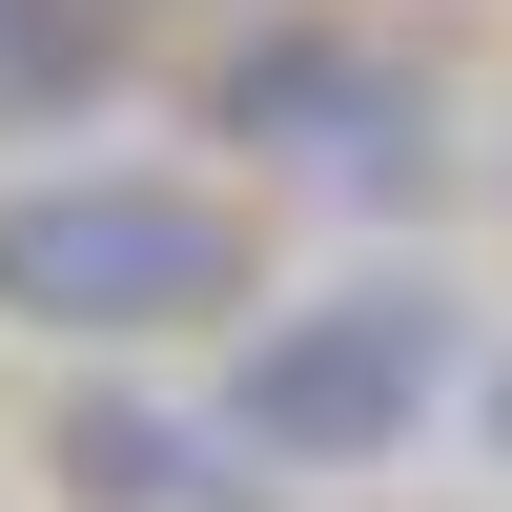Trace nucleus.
<instances>
[{
    "mask_svg": "<svg viewBox=\"0 0 512 512\" xmlns=\"http://www.w3.org/2000/svg\"><path fill=\"white\" fill-rule=\"evenodd\" d=\"M246 287H267V226L205 164H0V328L41 349H185Z\"/></svg>",
    "mask_w": 512,
    "mask_h": 512,
    "instance_id": "f257e3e1",
    "label": "nucleus"
},
{
    "mask_svg": "<svg viewBox=\"0 0 512 512\" xmlns=\"http://www.w3.org/2000/svg\"><path fill=\"white\" fill-rule=\"evenodd\" d=\"M451 390H472V308L431 267L246 287L226 328V451H267V472H410Z\"/></svg>",
    "mask_w": 512,
    "mask_h": 512,
    "instance_id": "f03ea898",
    "label": "nucleus"
},
{
    "mask_svg": "<svg viewBox=\"0 0 512 512\" xmlns=\"http://www.w3.org/2000/svg\"><path fill=\"white\" fill-rule=\"evenodd\" d=\"M205 123L267 144L287 185H349V205L431 185V62H390V21H246L226 82H205Z\"/></svg>",
    "mask_w": 512,
    "mask_h": 512,
    "instance_id": "7ed1b4c3",
    "label": "nucleus"
},
{
    "mask_svg": "<svg viewBox=\"0 0 512 512\" xmlns=\"http://www.w3.org/2000/svg\"><path fill=\"white\" fill-rule=\"evenodd\" d=\"M62 492H82V512H226V492H246V451H226V410L82 390V410H62Z\"/></svg>",
    "mask_w": 512,
    "mask_h": 512,
    "instance_id": "20e7f679",
    "label": "nucleus"
},
{
    "mask_svg": "<svg viewBox=\"0 0 512 512\" xmlns=\"http://www.w3.org/2000/svg\"><path fill=\"white\" fill-rule=\"evenodd\" d=\"M144 82V41H123V0H0V164L82 144V123Z\"/></svg>",
    "mask_w": 512,
    "mask_h": 512,
    "instance_id": "39448f33",
    "label": "nucleus"
},
{
    "mask_svg": "<svg viewBox=\"0 0 512 512\" xmlns=\"http://www.w3.org/2000/svg\"><path fill=\"white\" fill-rule=\"evenodd\" d=\"M472 410H492V472H512V349H492V369H472Z\"/></svg>",
    "mask_w": 512,
    "mask_h": 512,
    "instance_id": "423d86ee",
    "label": "nucleus"
},
{
    "mask_svg": "<svg viewBox=\"0 0 512 512\" xmlns=\"http://www.w3.org/2000/svg\"><path fill=\"white\" fill-rule=\"evenodd\" d=\"M123 21H144V0H123Z\"/></svg>",
    "mask_w": 512,
    "mask_h": 512,
    "instance_id": "0eeeda50",
    "label": "nucleus"
}]
</instances>
